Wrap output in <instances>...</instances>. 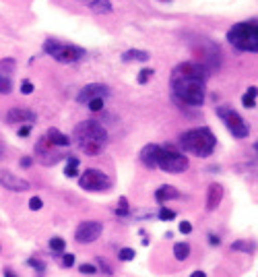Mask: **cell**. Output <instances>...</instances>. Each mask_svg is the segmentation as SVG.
<instances>
[{"mask_svg":"<svg viewBox=\"0 0 258 277\" xmlns=\"http://www.w3.org/2000/svg\"><path fill=\"white\" fill-rule=\"evenodd\" d=\"M169 91L182 108H201L207 97V69L199 62H180L171 71Z\"/></svg>","mask_w":258,"mask_h":277,"instance_id":"cell-1","label":"cell"},{"mask_svg":"<svg viewBox=\"0 0 258 277\" xmlns=\"http://www.w3.org/2000/svg\"><path fill=\"white\" fill-rule=\"evenodd\" d=\"M73 139H75V143H77V147L81 149V151L85 155H89V157L99 155L103 149L107 147V141H110L107 131L97 120H83V122H79L75 126Z\"/></svg>","mask_w":258,"mask_h":277,"instance_id":"cell-2","label":"cell"},{"mask_svg":"<svg viewBox=\"0 0 258 277\" xmlns=\"http://www.w3.org/2000/svg\"><path fill=\"white\" fill-rule=\"evenodd\" d=\"M215 147H217V139H215L213 131L207 129V126L190 129L180 135V149L184 153L197 155V157H209L213 155Z\"/></svg>","mask_w":258,"mask_h":277,"instance_id":"cell-3","label":"cell"},{"mask_svg":"<svg viewBox=\"0 0 258 277\" xmlns=\"http://www.w3.org/2000/svg\"><path fill=\"white\" fill-rule=\"evenodd\" d=\"M227 41L238 52L256 54V50H258V25H256V19L235 23L227 31Z\"/></svg>","mask_w":258,"mask_h":277,"instance_id":"cell-4","label":"cell"},{"mask_svg":"<svg viewBox=\"0 0 258 277\" xmlns=\"http://www.w3.org/2000/svg\"><path fill=\"white\" fill-rule=\"evenodd\" d=\"M41 48H44V52L48 56H52L56 62H60V65H77V62H81L87 56L85 48H81L77 44H67V41H60L54 37H48Z\"/></svg>","mask_w":258,"mask_h":277,"instance_id":"cell-5","label":"cell"},{"mask_svg":"<svg viewBox=\"0 0 258 277\" xmlns=\"http://www.w3.org/2000/svg\"><path fill=\"white\" fill-rule=\"evenodd\" d=\"M188 165H190L188 157L184 153H180L178 149H174V147H161L159 145L155 168L163 170V172H167V174H180V172H186Z\"/></svg>","mask_w":258,"mask_h":277,"instance_id":"cell-6","label":"cell"},{"mask_svg":"<svg viewBox=\"0 0 258 277\" xmlns=\"http://www.w3.org/2000/svg\"><path fill=\"white\" fill-rule=\"evenodd\" d=\"M215 112H217V116L225 124V129L233 135V139H246L250 135V126L246 124V120L233 108H229V105H219Z\"/></svg>","mask_w":258,"mask_h":277,"instance_id":"cell-7","label":"cell"},{"mask_svg":"<svg viewBox=\"0 0 258 277\" xmlns=\"http://www.w3.org/2000/svg\"><path fill=\"white\" fill-rule=\"evenodd\" d=\"M79 186L89 193H105L112 188V180L105 172L97 168H87L83 174H79Z\"/></svg>","mask_w":258,"mask_h":277,"instance_id":"cell-8","label":"cell"},{"mask_svg":"<svg viewBox=\"0 0 258 277\" xmlns=\"http://www.w3.org/2000/svg\"><path fill=\"white\" fill-rule=\"evenodd\" d=\"M35 157H37L39 163H44V165H56L60 159H64L67 155H64L62 149L54 147L44 135V137H39V141L35 143Z\"/></svg>","mask_w":258,"mask_h":277,"instance_id":"cell-9","label":"cell"},{"mask_svg":"<svg viewBox=\"0 0 258 277\" xmlns=\"http://www.w3.org/2000/svg\"><path fill=\"white\" fill-rule=\"evenodd\" d=\"M101 232H103V226L99 221H83L75 232V240L79 244H91L101 236Z\"/></svg>","mask_w":258,"mask_h":277,"instance_id":"cell-10","label":"cell"},{"mask_svg":"<svg viewBox=\"0 0 258 277\" xmlns=\"http://www.w3.org/2000/svg\"><path fill=\"white\" fill-rule=\"evenodd\" d=\"M110 95V87L107 85H101V83H89V85H85V87L79 91V95H77V101L81 103V105H87L91 99H95V97H107Z\"/></svg>","mask_w":258,"mask_h":277,"instance_id":"cell-11","label":"cell"},{"mask_svg":"<svg viewBox=\"0 0 258 277\" xmlns=\"http://www.w3.org/2000/svg\"><path fill=\"white\" fill-rule=\"evenodd\" d=\"M0 184H3V188H7V190H13V193H25V190L31 188V184L25 178L9 172V170H0Z\"/></svg>","mask_w":258,"mask_h":277,"instance_id":"cell-12","label":"cell"},{"mask_svg":"<svg viewBox=\"0 0 258 277\" xmlns=\"http://www.w3.org/2000/svg\"><path fill=\"white\" fill-rule=\"evenodd\" d=\"M7 122L9 124H19V126H33L37 122L35 112L27 108H11L7 112Z\"/></svg>","mask_w":258,"mask_h":277,"instance_id":"cell-13","label":"cell"},{"mask_svg":"<svg viewBox=\"0 0 258 277\" xmlns=\"http://www.w3.org/2000/svg\"><path fill=\"white\" fill-rule=\"evenodd\" d=\"M223 201V186L213 182L209 186V193H207V211H215Z\"/></svg>","mask_w":258,"mask_h":277,"instance_id":"cell-14","label":"cell"},{"mask_svg":"<svg viewBox=\"0 0 258 277\" xmlns=\"http://www.w3.org/2000/svg\"><path fill=\"white\" fill-rule=\"evenodd\" d=\"M182 195H180V190L176 188V186H171V184H163V186H159L157 190H155V201L159 203V205H163V203H167V201H176V199H180Z\"/></svg>","mask_w":258,"mask_h":277,"instance_id":"cell-15","label":"cell"},{"mask_svg":"<svg viewBox=\"0 0 258 277\" xmlns=\"http://www.w3.org/2000/svg\"><path fill=\"white\" fill-rule=\"evenodd\" d=\"M157 151H159V145L151 143V145H145L141 149V163L149 170H155V159H157Z\"/></svg>","mask_w":258,"mask_h":277,"instance_id":"cell-16","label":"cell"},{"mask_svg":"<svg viewBox=\"0 0 258 277\" xmlns=\"http://www.w3.org/2000/svg\"><path fill=\"white\" fill-rule=\"evenodd\" d=\"M46 139H48L54 147H58V149H67V147L71 145V139L64 135V133H60L58 129H50V131L46 133Z\"/></svg>","mask_w":258,"mask_h":277,"instance_id":"cell-17","label":"cell"},{"mask_svg":"<svg viewBox=\"0 0 258 277\" xmlns=\"http://www.w3.org/2000/svg\"><path fill=\"white\" fill-rule=\"evenodd\" d=\"M151 58V52L147 50H139V48H133V50H126L122 54V62H147Z\"/></svg>","mask_w":258,"mask_h":277,"instance_id":"cell-18","label":"cell"},{"mask_svg":"<svg viewBox=\"0 0 258 277\" xmlns=\"http://www.w3.org/2000/svg\"><path fill=\"white\" fill-rule=\"evenodd\" d=\"M87 5L91 9V13H95V15H112L114 13V7L110 0H87Z\"/></svg>","mask_w":258,"mask_h":277,"instance_id":"cell-19","label":"cell"},{"mask_svg":"<svg viewBox=\"0 0 258 277\" xmlns=\"http://www.w3.org/2000/svg\"><path fill=\"white\" fill-rule=\"evenodd\" d=\"M174 257L178 261H186L190 257V244L188 242H176L174 244Z\"/></svg>","mask_w":258,"mask_h":277,"instance_id":"cell-20","label":"cell"},{"mask_svg":"<svg viewBox=\"0 0 258 277\" xmlns=\"http://www.w3.org/2000/svg\"><path fill=\"white\" fill-rule=\"evenodd\" d=\"M256 93H258V89L252 85V87L242 95V105H244V108H248V110L256 108Z\"/></svg>","mask_w":258,"mask_h":277,"instance_id":"cell-21","label":"cell"},{"mask_svg":"<svg viewBox=\"0 0 258 277\" xmlns=\"http://www.w3.org/2000/svg\"><path fill=\"white\" fill-rule=\"evenodd\" d=\"M64 174H67L69 178H77L79 176V159L77 157H69V163H67Z\"/></svg>","mask_w":258,"mask_h":277,"instance_id":"cell-22","label":"cell"},{"mask_svg":"<svg viewBox=\"0 0 258 277\" xmlns=\"http://www.w3.org/2000/svg\"><path fill=\"white\" fill-rule=\"evenodd\" d=\"M15 58H5V60H0V75H5V77H9L13 71H15Z\"/></svg>","mask_w":258,"mask_h":277,"instance_id":"cell-23","label":"cell"},{"mask_svg":"<svg viewBox=\"0 0 258 277\" xmlns=\"http://www.w3.org/2000/svg\"><path fill=\"white\" fill-rule=\"evenodd\" d=\"M231 250H242V252H246V254H252V252H254V244L248 242V240H238V242L231 244Z\"/></svg>","mask_w":258,"mask_h":277,"instance_id":"cell-24","label":"cell"},{"mask_svg":"<svg viewBox=\"0 0 258 277\" xmlns=\"http://www.w3.org/2000/svg\"><path fill=\"white\" fill-rule=\"evenodd\" d=\"M116 213L120 217H126V215H131V205H128V199L126 197H120L118 199V207H116Z\"/></svg>","mask_w":258,"mask_h":277,"instance_id":"cell-25","label":"cell"},{"mask_svg":"<svg viewBox=\"0 0 258 277\" xmlns=\"http://www.w3.org/2000/svg\"><path fill=\"white\" fill-rule=\"evenodd\" d=\"M11 91H13V81L9 77H5V75H0V93L9 95Z\"/></svg>","mask_w":258,"mask_h":277,"instance_id":"cell-26","label":"cell"},{"mask_svg":"<svg viewBox=\"0 0 258 277\" xmlns=\"http://www.w3.org/2000/svg\"><path fill=\"white\" fill-rule=\"evenodd\" d=\"M137 257V252H135V248H122L120 252H118V259L120 261H124V263H128V261H133Z\"/></svg>","mask_w":258,"mask_h":277,"instance_id":"cell-27","label":"cell"},{"mask_svg":"<svg viewBox=\"0 0 258 277\" xmlns=\"http://www.w3.org/2000/svg\"><path fill=\"white\" fill-rule=\"evenodd\" d=\"M103 105H105V99H103V97H95V99H91V101L87 103V108H89L91 112H101Z\"/></svg>","mask_w":258,"mask_h":277,"instance_id":"cell-28","label":"cell"},{"mask_svg":"<svg viewBox=\"0 0 258 277\" xmlns=\"http://www.w3.org/2000/svg\"><path fill=\"white\" fill-rule=\"evenodd\" d=\"M64 246H67V242H64L60 236L50 238V248H52L54 252H62V250H64Z\"/></svg>","mask_w":258,"mask_h":277,"instance_id":"cell-29","label":"cell"},{"mask_svg":"<svg viewBox=\"0 0 258 277\" xmlns=\"http://www.w3.org/2000/svg\"><path fill=\"white\" fill-rule=\"evenodd\" d=\"M153 73H155L153 69H143V71L139 73V79H137V81H139L141 85H145V83H149V81H151V77H153Z\"/></svg>","mask_w":258,"mask_h":277,"instance_id":"cell-30","label":"cell"},{"mask_svg":"<svg viewBox=\"0 0 258 277\" xmlns=\"http://www.w3.org/2000/svg\"><path fill=\"white\" fill-rule=\"evenodd\" d=\"M159 219H161V221L176 219V211H174V209H159Z\"/></svg>","mask_w":258,"mask_h":277,"instance_id":"cell-31","label":"cell"},{"mask_svg":"<svg viewBox=\"0 0 258 277\" xmlns=\"http://www.w3.org/2000/svg\"><path fill=\"white\" fill-rule=\"evenodd\" d=\"M33 89H35V87H33V83H31L29 79H25L23 83H21V93H23V95H31Z\"/></svg>","mask_w":258,"mask_h":277,"instance_id":"cell-32","label":"cell"},{"mask_svg":"<svg viewBox=\"0 0 258 277\" xmlns=\"http://www.w3.org/2000/svg\"><path fill=\"white\" fill-rule=\"evenodd\" d=\"M41 207H44V201H41L39 197H31V199H29V209H31V211H39Z\"/></svg>","mask_w":258,"mask_h":277,"instance_id":"cell-33","label":"cell"},{"mask_svg":"<svg viewBox=\"0 0 258 277\" xmlns=\"http://www.w3.org/2000/svg\"><path fill=\"white\" fill-rule=\"evenodd\" d=\"M79 271H81V273H87V275H95V273H97V267H95V265H89V263H83V265L79 267Z\"/></svg>","mask_w":258,"mask_h":277,"instance_id":"cell-34","label":"cell"},{"mask_svg":"<svg viewBox=\"0 0 258 277\" xmlns=\"http://www.w3.org/2000/svg\"><path fill=\"white\" fill-rule=\"evenodd\" d=\"M62 265L64 267H73L75 265V254H71V252L64 254V257H62Z\"/></svg>","mask_w":258,"mask_h":277,"instance_id":"cell-35","label":"cell"},{"mask_svg":"<svg viewBox=\"0 0 258 277\" xmlns=\"http://www.w3.org/2000/svg\"><path fill=\"white\" fill-rule=\"evenodd\" d=\"M27 265H29V267H35L39 273H44V263H39V261H35V259H29Z\"/></svg>","mask_w":258,"mask_h":277,"instance_id":"cell-36","label":"cell"},{"mask_svg":"<svg viewBox=\"0 0 258 277\" xmlns=\"http://www.w3.org/2000/svg\"><path fill=\"white\" fill-rule=\"evenodd\" d=\"M180 232H182V234H190V232H192V224H190V221H182V224H180Z\"/></svg>","mask_w":258,"mask_h":277,"instance_id":"cell-37","label":"cell"},{"mask_svg":"<svg viewBox=\"0 0 258 277\" xmlns=\"http://www.w3.org/2000/svg\"><path fill=\"white\" fill-rule=\"evenodd\" d=\"M31 133V126H19V137H27Z\"/></svg>","mask_w":258,"mask_h":277,"instance_id":"cell-38","label":"cell"},{"mask_svg":"<svg viewBox=\"0 0 258 277\" xmlns=\"http://www.w3.org/2000/svg\"><path fill=\"white\" fill-rule=\"evenodd\" d=\"M33 163V159L31 157H23V159H21V165H23V168H29Z\"/></svg>","mask_w":258,"mask_h":277,"instance_id":"cell-39","label":"cell"},{"mask_svg":"<svg viewBox=\"0 0 258 277\" xmlns=\"http://www.w3.org/2000/svg\"><path fill=\"white\" fill-rule=\"evenodd\" d=\"M209 240H211V244H213V246H219V244H221V242H219V238H217V236H213V234L209 236Z\"/></svg>","mask_w":258,"mask_h":277,"instance_id":"cell-40","label":"cell"},{"mask_svg":"<svg viewBox=\"0 0 258 277\" xmlns=\"http://www.w3.org/2000/svg\"><path fill=\"white\" fill-rule=\"evenodd\" d=\"M190 277H207V273H205V271H195Z\"/></svg>","mask_w":258,"mask_h":277,"instance_id":"cell-41","label":"cell"},{"mask_svg":"<svg viewBox=\"0 0 258 277\" xmlns=\"http://www.w3.org/2000/svg\"><path fill=\"white\" fill-rule=\"evenodd\" d=\"M5 277H19V275H15V271L11 269H5Z\"/></svg>","mask_w":258,"mask_h":277,"instance_id":"cell-42","label":"cell"},{"mask_svg":"<svg viewBox=\"0 0 258 277\" xmlns=\"http://www.w3.org/2000/svg\"><path fill=\"white\" fill-rule=\"evenodd\" d=\"M3 155H5V145L0 143V157H3Z\"/></svg>","mask_w":258,"mask_h":277,"instance_id":"cell-43","label":"cell"},{"mask_svg":"<svg viewBox=\"0 0 258 277\" xmlns=\"http://www.w3.org/2000/svg\"><path fill=\"white\" fill-rule=\"evenodd\" d=\"M157 3H174V0H157Z\"/></svg>","mask_w":258,"mask_h":277,"instance_id":"cell-44","label":"cell"}]
</instances>
